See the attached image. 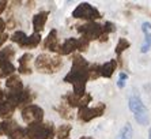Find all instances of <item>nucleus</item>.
Masks as SVG:
<instances>
[{
	"mask_svg": "<svg viewBox=\"0 0 151 139\" xmlns=\"http://www.w3.org/2000/svg\"><path fill=\"white\" fill-rule=\"evenodd\" d=\"M90 66L91 64H88L87 60L79 53L72 56V67L64 77V82L72 85L75 94L86 93V83L90 80Z\"/></svg>",
	"mask_w": 151,
	"mask_h": 139,
	"instance_id": "1",
	"label": "nucleus"
},
{
	"mask_svg": "<svg viewBox=\"0 0 151 139\" xmlns=\"http://www.w3.org/2000/svg\"><path fill=\"white\" fill-rule=\"evenodd\" d=\"M34 66L42 74H56L63 67V60L60 55H49V53H41L35 57Z\"/></svg>",
	"mask_w": 151,
	"mask_h": 139,
	"instance_id": "2",
	"label": "nucleus"
},
{
	"mask_svg": "<svg viewBox=\"0 0 151 139\" xmlns=\"http://www.w3.org/2000/svg\"><path fill=\"white\" fill-rule=\"evenodd\" d=\"M25 130L29 139H55L56 136V130L50 122L27 125Z\"/></svg>",
	"mask_w": 151,
	"mask_h": 139,
	"instance_id": "3",
	"label": "nucleus"
},
{
	"mask_svg": "<svg viewBox=\"0 0 151 139\" xmlns=\"http://www.w3.org/2000/svg\"><path fill=\"white\" fill-rule=\"evenodd\" d=\"M76 30L87 41L101 40V37H108L104 33V25H99L97 22H84L82 25H76Z\"/></svg>",
	"mask_w": 151,
	"mask_h": 139,
	"instance_id": "4",
	"label": "nucleus"
},
{
	"mask_svg": "<svg viewBox=\"0 0 151 139\" xmlns=\"http://www.w3.org/2000/svg\"><path fill=\"white\" fill-rule=\"evenodd\" d=\"M88 45H90V41H87L83 37H81V38H72L71 37V38L64 40L63 44L60 45L59 55L68 56L74 52H84V51H87Z\"/></svg>",
	"mask_w": 151,
	"mask_h": 139,
	"instance_id": "5",
	"label": "nucleus"
},
{
	"mask_svg": "<svg viewBox=\"0 0 151 139\" xmlns=\"http://www.w3.org/2000/svg\"><path fill=\"white\" fill-rule=\"evenodd\" d=\"M72 18L83 19L86 22H95L101 18V12L90 3H81L72 11Z\"/></svg>",
	"mask_w": 151,
	"mask_h": 139,
	"instance_id": "6",
	"label": "nucleus"
},
{
	"mask_svg": "<svg viewBox=\"0 0 151 139\" xmlns=\"http://www.w3.org/2000/svg\"><path fill=\"white\" fill-rule=\"evenodd\" d=\"M6 98H7L10 102H12L17 108H19L22 111L23 108L32 105L33 100H34V94L32 93L30 89H23L22 91H17V93H10V91H8V93L6 94Z\"/></svg>",
	"mask_w": 151,
	"mask_h": 139,
	"instance_id": "7",
	"label": "nucleus"
},
{
	"mask_svg": "<svg viewBox=\"0 0 151 139\" xmlns=\"http://www.w3.org/2000/svg\"><path fill=\"white\" fill-rule=\"evenodd\" d=\"M21 115H22V120L27 125L38 124V123H42V120H44V109L41 106H38V105L32 104L22 109Z\"/></svg>",
	"mask_w": 151,
	"mask_h": 139,
	"instance_id": "8",
	"label": "nucleus"
},
{
	"mask_svg": "<svg viewBox=\"0 0 151 139\" xmlns=\"http://www.w3.org/2000/svg\"><path fill=\"white\" fill-rule=\"evenodd\" d=\"M105 109H106L105 104H99L97 106H83V108L78 109V119L83 123H88L91 122L93 119L104 115Z\"/></svg>",
	"mask_w": 151,
	"mask_h": 139,
	"instance_id": "9",
	"label": "nucleus"
},
{
	"mask_svg": "<svg viewBox=\"0 0 151 139\" xmlns=\"http://www.w3.org/2000/svg\"><path fill=\"white\" fill-rule=\"evenodd\" d=\"M64 104H67L70 108H83V106H88V104L91 102V96L88 93L84 94H75L68 93L65 96H63Z\"/></svg>",
	"mask_w": 151,
	"mask_h": 139,
	"instance_id": "10",
	"label": "nucleus"
},
{
	"mask_svg": "<svg viewBox=\"0 0 151 139\" xmlns=\"http://www.w3.org/2000/svg\"><path fill=\"white\" fill-rule=\"evenodd\" d=\"M60 45H61V44H60V41H59L57 30L56 29H52V30L49 31V34L46 35V38L44 40L42 46H44V49H46V51H50V52L57 53V55H59Z\"/></svg>",
	"mask_w": 151,
	"mask_h": 139,
	"instance_id": "11",
	"label": "nucleus"
},
{
	"mask_svg": "<svg viewBox=\"0 0 151 139\" xmlns=\"http://www.w3.org/2000/svg\"><path fill=\"white\" fill-rule=\"evenodd\" d=\"M32 60L33 55L30 52H26L18 59V72L23 75H30L33 72L32 70Z\"/></svg>",
	"mask_w": 151,
	"mask_h": 139,
	"instance_id": "12",
	"label": "nucleus"
},
{
	"mask_svg": "<svg viewBox=\"0 0 151 139\" xmlns=\"http://www.w3.org/2000/svg\"><path fill=\"white\" fill-rule=\"evenodd\" d=\"M128 108H129V111L132 112L134 115H136V113H143V112H148L147 106L143 104V101H142L139 94H132V96H129V98H128Z\"/></svg>",
	"mask_w": 151,
	"mask_h": 139,
	"instance_id": "13",
	"label": "nucleus"
},
{
	"mask_svg": "<svg viewBox=\"0 0 151 139\" xmlns=\"http://www.w3.org/2000/svg\"><path fill=\"white\" fill-rule=\"evenodd\" d=\"M48 17H49V11H40L33 17V30L34 33H40L44 30L46 25V21H48Z\"/></svg>",
	"mask_w": 151,
	"mask_h": 139,
	"instance_id": "14",
	"label": "nucleus"
},
{
	"mask_svg": "<svg viewBox=\"0 0 151 139\" xmlns=\"http://www.w3.org/2000/svg\"><path fill=\"white\" fill-rule=\"evenodd\" d=\"M17 111V106H15L12 102L6 98V100L0 101V117L4 119V120H10L12 117V115Z\"/></svg>",
	"mask_w": 151,
	"mask_h": 139,
	"instance_id": "15",
	"label": "nucleus"
},
{
	"mask_svg": "<svg viewBox=\"0 0 151 139\" xmlns=\"http://www.w3.org/2000/svg\"><path fill=\"white\" fill-rule=\"evenodd\" d=\"M6 87L8 89L10 93H17V91H22L25 89L23 83H22V79L17 74H14L12 77L7 78V80H6Z\"/></svg>",
	"mask_w": 151,
	"mask_h": 139,
	"instance_id": "16",
	"label": "nucleus"
},
{
	"mask_svg": "<svg viewBox=\"0 0 151 139\" xmlns=\"http://www.w3.org/2000/svg\"><path fill=\"white\" fill-rule=\"evenodd\" d=\"M15 53H17V51L12 45L4 46L3 49H0V63H12Z\"/></svg>",
	"mask_w": 151,
	"mask_h": 139,
	"instance_id": "17",
	"label": "nucleus"
},
{
	"mask_svg": "<svg viewBox=\"0 0 151 139\" xmlns=\"http://www.w3.org/2000/svg\"><path fill=\"white\" fill-rule=\"evenodd\" d=\"M117 68V60H109L101 66V77L110 78Z\"/></svg>",
	"mask_w": 151,
	"mask_h": 139,
	"instance_id": "18",
	"label": "nucleus"
},
{
	"mask_svg": "<svg viewBox=\"0 0 151 139\" xmlns=\"http://www.w3.org/2000/svg\"><path fill=\"white\" fill-rule=\"evenodd\" d=\"M40 42H41V34L40 33H33V34H30L27 37L22 49H34L40 45Z\"/></svg>",
	"mask_w": 151,
	"mask_h": 139,
	"instance_id": "19",
	"label": "nucleus"
},
{
	"mask_svg": "<svg viewBox=\"0 0 151 139\" xmlns=\"http://www.w3.org/2000/svg\"><path fill=\"white\" fill-rule=\"evenodd\" d=\"M29 35L26 34L25 31H22V30H18V31H14L12 33V35H11L10 38L12 42H15V44H18V46L19 48H23V45H25V42L26 40H27Z\"/></svg>",
	"mask_w": 151,
	"mask_h": 139,
	"instance_id": "20",
	"label": "nucleus"
},
{
	"mask_svg": "<svg viewBox=\"0 0 151 139\" xmlns=\"http://www.w3.org/2000/svg\"><path fill=\"white\" fill-rule=\"evenodd\" d=\"M56 111L59 112V115L63 119H65V120H71V119L74 117V115H72V108H70V106H68L67 104H64V102L57 106Z\"/></svg>",
	"mask_w": 151,
	"mask_h": 139,
	"instance_id": "21",
	"label": "nucleus"
},
{
	"mask_svg": "<svg viewBox=\"0 0 151 139\" xmlns=\"http://www.w3.org/2000/svg\"><path fill=\"white\" fill-rule=\"evenodd\" d=\"M132 135H134L132 125H131V123H125L123 128L120 130L119 135H117L116 139H132Z\"/></svg>",
	"mask_w": 151,
	"mask_h": 139,
	"instance_id": "22",
	"label": "nucleus"
},
{
	"mask_svg": "<svg viewBox=\"0 0 151 139\" xmlns=\"http://www.w3.org/2000/svg\"><path fill=\"white\" fill-rule=\"evenodd\" d=\"M71 130H72V125L70 124H63V125H60L59 128L56 130V136L57 139H65L70 136V132Z\"/></svg>",
	"mask_w": 151,
	"mask_h": 139,
	"instance_id": "23",
	"label": "nucleus"
},
{
	"mask_svg": "<svg viewBox=\"0 0 151 139\" xmlns=\"http://www.w3.org/2000/svg\"><path fill=\"white\" fill-rule=\"evenodd\" d=\"M131 46V42L128 41L127 38H120L119 40V42H117V45H116V55L119 56H121V53L125 51V49H128Z\"/></svg>",
	"mask_w": 151,
	"mask_h": 139,
	"instance_id": "24",
	"label": "nucleus"
},
{
	"mask_svg": "<svg viewBox=\"0 0 151 139\" xmlns=\"http://www.w3.org/2000/svg\"><path fill=\"white\" fill-rule=\"evenodd\" d=\"M135 120H136L137 124L140 125H148L150 124V116H148V112H143V113H136L134 115Z\"/></svg>",
	"mask_w": 151,
	"mask_h": 139,
	"instance_id": "25",
	"label": "nucleus"
},
{
	"mask_svg": "<svg viewBox=\"0 0 151 139\" xmlns=\"http://www.w3.org/2000/svg\"><path fill=\"white\" fill-rule=\"evenodd\" d=\"M150 49H151V33L147 34V35H144L143 44H142V46H140V52L142 53H147Z\"/></svg>",
	"mask_w": 151,
	"mask_h": 139,
	"instance_id": "26",
	"label": "nucleus"
},
{
	"mask_svg": "<svg viewBox=\"0 0 151 139\" xmlns=\"http://www.w3.org/2000/svg\"><path fill=\"white\" fill-rule=\"evenodd\" d=\"M114 30H116L114 23H112V22H105V25H104V33H105V35H109V33H113Z\"/></svg>",
	"mask_w": 151,
	"mask_h": 139,
	"instance_id": "27",
	"label": "nucleus"
},
{
	"mask_svg": "<svg viewBox=\"0 0 151 139\" xmlns=\"http://www.w3.org/2000/svg\"><path fill=\"white\" fill-rule=\"evenodd\" d=\"M142 31H143L144 33V35H147V34H150L151 33V23L150 22H143V23H142Z\"/></svg>",
	"mask_w": 151,
	"mask_h": 139,
	"instance_id": "28",
	"label": "nucleus"
},
{
	"mask_svg": "<svg viewBox=\"0 0 151 139\" xmlns=\"http://www.w3.org/2000/svg\"><path fill=\"white\" fill-rule=\"evenodd\" d=\"M6 22H7V30H12V29L17 28V22H15V19L12 17H10Z\"/></svg>",
	"mask_w": 151,
	"mask_h": 139,
	"instance_id": "29",
	"label": "nucleus"
},
{
	"mask_svg": "<svg viewBox=\"0 0 151 139\" xmlns=\"http://www.w3.org/2000/svg\"><path fill=\"white\" fill-rule=\"evenodd\" d=\"M8 38H10V37H8L7 33H0V46H3L4 44L7 42Z\"/></svg>",
	"mask_w": 151,
	"mask_h": 139,
	"instance_id": "30",
	"label": "nucleus"
},
{
	"mask_svg": "<svg viewBox=\"0 0 151 139\" xmlns=\"http://www.w3.org/2000/svg\"><path fill=\"white\" fill-rule=\"evenodd\" d=\"M6 30H7V22L0 17V33H6Z\"/></svg>",
	"mask_w": 151,
	"mask_h": 139,
	"instance_id": "31",
	"label": "nucleus"
},
{
	"mask_svg": "<svg viewBox=\"0 0 151 139\" xmlns=\"http://www.w3.org/2000/svg\"><path fill=\"white\" fill-rule=\"evenodd\" d=\"M8 7V1H6V0H0V14H3L4 11L7 10Z\"/></svg>",
	"mask_w": 151,
	"mask_h": 139,
	"instance_id": "32",
	"label": "nucleus"
},
{
	"mask_svg": "<svg viewBox=\"0 0 151 139\" xmlns=\"http://www.w3.org/2000/svg\"><path fill=\"white\" fill-rule=\"evenodd\" d=\"M119 79H121V80H128V74L124 72V71H121V72L119 74Z\"/></svg>",
	"mask_w": 151,
	"mask_h": 139,
	"instance_id": "33",
	"label": "nucleus"
},
{
	"mask_svg": "<svg viewBox=\"0 0 151 139\" xmlns=\"http://www.w3.org/2000/svg\"><path fill=\"white\" fill-rule=\"evenodd\" d=\"M125 83H127V80L119 79L117 80V87H119V89H124V87H125Z\"/></svg>",
	"mask_w": 151,
	"mask_h": 139,
	"instance_id": "34",
	"label": "nucleus"
},
{
	"mask_svg": "<svg viewBox=\"0 0 151 139\" xmlns=\"http://www.w3.org/2000/svg\"><path fill=\"white\" fill-rule=\"evenodd\" d=\"M6 94H7V93H4L3 90H0V101L6 100Z\"/></svg>",
	"mask_w": 151,
	"mask_h": 139,
	"instance_id": "35",
	"label": "nucleus"
},
{
	"mask_svg": "<svg viewBox=\"0 0 151 139\" xmlns=\"http://www.w3.org/2000/svg\"><path fill=\"white\" fill-rule=\"evenodd\" d=\"M148 139H151V128H148Z\"/></svg>",
	"mask_w": 151,
	"mask_h": 139,
	"instance_id": "36",
	"label": "nucleus"
},
{
	"mask_svg": "<svg viewBox=\"0 0 151 139\" xmlns=\"http://www.w3.org/2000/svg\"><path fill=\"white\" fill-rule=\"evenodd\" d=\"M81 139H94V138H90V136H82Z\"/></svg>",
	"mask_w": 151,
	"mask_h": 139,
	"instance_id": "37",
	"label": "nucleus"
},
{
	"mask_svg": "<svg viewBox=\"0 0 151 139\" xmlns=\"http://www.w3.org/2000/svg\"><path fill=\"white\" fill-rule=\"evenodd\" d=\"M65 139H70V138H65Z\"/></svg>",
	"mask_w": 151,
	"mask_h": 139,
	"instance_id": "38",
	"label": "nucleus"
}]
</instances>
